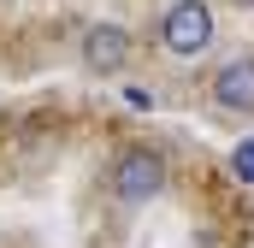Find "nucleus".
I'll return each mask as SVG.
<instances>
[{"mask_svg": "<svg viewBox=\"0 0 254 248\" xmlns=\"http://www.w3.org/2000/svg\"><path fill=\"white\" fill-rule=\"evenodd\" d=\"M231 172H237L243 184H254V136H249V142H237V148H231Z\"/></svg>", "mask_w": 254, "mask_h": 248, "instance_id": "39448f33", "label": "nucleus"}, {"mask_svg": "<svg viewBox=\"0 0 254 248\" xmlns=\"http://www.w3.org/2000/svg\"><path fill=\"white\" fill-rule=\"evenodd\" d=\"M160 189H166V160H160L154 148H130L125 160L113 166V201H125V207L154 201Z\"/></svg>", "mask_w": 254, "mask_h": 248, "instance_id": "f03ea898", "label": "nucleus"}, {"mask_svg": "<svg viewBox=\"0 0 254 248\" xmlns=\"http://www.w3.org/2000/svg\"><path fill=\"white\" fill-rule=\"evenodd\" d=\"M213 101L225 107V113H254V60H231L219 77H213Z\"/></svg>", "mask_w": 254, "mask_h": 248, "instance_id": "20e7f679", "label": "nucleus"}, {"mask_svg": "<svg viewBox=\"0 0 254 248\" xmlns=\"http://www.w3.org/2000/svg\"><path fill=\"white\" fill-rule=\"evenodd\" d=\"M130 60V36L119 24H89L83 30V65L95 71V77H119Z\"/></svg>", "mask_w": 254, "mask_h": 248, "instance_id": "7ed1b4c3", "label": "nucleus"}, {"mask_svg": "<svg viewBox=\"0 0 254 248\" xmlns=\"http://www.w3.org/2000/svg\"><path fill=\"white\" fill-rule=\"evenodd\" d=\"M207 42H213V6H207V0H178V6L160 18V48H166V54L195 60Z\"/></svg>", "mask_w": 254, "mask_h": 248, "instance_id": "f257e3e1", "label": "nucleus"}, {"mask_svg": "<svg viewBox=\"0 0 254 248\" xmlns=\"http://www.w3.org/2000/svg\"><path fill=\"white\" fill-rule=\"evenodd\" d=\"M237 6H254V0H237Z\"/></svg>", "mask_w": 254, "mask_h": 248, "instance_id": "423d86ee", "label": "nucleus"}]
</instances>
